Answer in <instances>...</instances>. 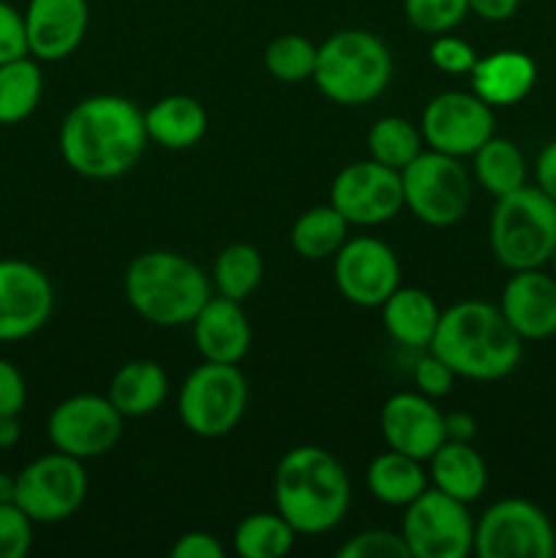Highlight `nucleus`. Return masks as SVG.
Listing matches in <instances>:
<instances>
[{
	"label": "nucleus",
	"mask_w": 556,
	"mask_h": 558,
	"mask_svg": "<svg viewBox=\"0 0 556 558\" xmlns=\"http://www.w3.org/2000/svg\"><path fill=\"white\" fill-rule=\"evenodd\" d=\"M474 178L480 189L488 191L494 199L512 194L521 185H527V158L518 150V145L505 136H491L488 142L474 153Z\"/></svg>",
	"instance_id": "28"
},
{
	"label": "nucleus",
	"mask_w": 556,
	"mask_h": 558,
	"mask_svg": "<svg viewBox=\"0 0 556 558\" xmlns=\"http://www.w3.org/2000/svg\"><path fill=\"white\" fill-rule=\"evenodd\" d=\"M60 156L87 180H114L131 172L147 145L145 112L123 96L82 98L60 125Z\"/></svg>",
	"instance_id": "1"
},
{
	"label": "nucleus",
	"mask_w": 556,
	"mask_h": 558,
	"mask_svg": "<svg viewBox=\"0 0 556 558\" xmlns=\"http://www.w3.org/2000/svg\"><path fill=\"white\" fill-rule=\"evenodd\" d=\"M420 134L431 150L456 158L474 156L478 147L494 136V107L474 93H439L425 104Z\"/></svg>",
	"instance_id": "14"
},
{
	"label": "nucleus",
	"mask_w": 556,
	"mask_h": 558,
	"mask_svg": "<svg viewBox=\"0 0 556 558\" xmlns=\"http://www.w3.org/2000/svg\"><path fill=\"white\" fill-rule=\"evenodd\" d=\"M403 14L414 31L442 36L461 25L469 14V0H403Z\"/></svg>",
	"instance_id": "34"
},
{
	"label": "nucleus",
	"mask_w": 556,
	"mask_h": 558,
	"mask_svg": "<svg viewBox=\"0 0 556 558\" xmlns=\"http://www.w3.org/2000/svg\"><path fill=\"white\" fill-rule=\"evenodd\" d=\"M403 510L401 534L412 558H467L474 550V521L463 501L425 488Z\"/></svg>",
	"instance_id": "10"
},
{
	"label": "nucleus",
	"mask_w": 556,
	"mask_h": 558,
	"mask_svg": "<svg viewBox=\"0 0 556 558\" xmlns=\"http://www.w3.org/2000/svg\"><path fill=\"white\" fill-rule=\"evenodd\" d=\"M276 510L298 534H325L343 521L352 499L347 469L333 452L303 445L278 461L273 480Z\"/></svg>",
	"instance_id": "3"
},
{
	"label": "nucleus",
	"mask_w": 556,
	"mask_h": 558,
	"mask_svg": "<svg viewBox=\"0 0 556 558\" xmlns=\"http://www.w3.org/2000/svg\"><path fill=\"white\" fill-rule=\"evenodd\" d=\"M368 153L374 161L401 172L423 153V134L409 120L387 114L368 129Z\"/></svg>",
	"instance_id": "32"
},
{
	"label": "nucleus",
	"mask_w": 556,
	"mask_h": 558,
	"mask_svg": "<svg viewBox=\"0 0 556 558\" xmlns=\"http://www.w3.org/2000/svg\"><path fill=\"white\" fill-rule=\"evenodd\" d=\"M25 54H31L27 52L25 20L14 5L0 0V63L25 58Z\"/></svg>",
	"instance_id": "39"
},
{
	"label": "nucleus",
	"mask_w": 556,
	"mask_h": 558,
	"mask_svg": "<svg viewBox=\"0 0 556 558\" xmlns=\"http://www.w3.org/2000/svg\"><path fill=\"white\" fill-rule=\"evenodd\" d=\"M147 140L167 150H189L200 145L207 131V112L196 98L172 93L153 104L145 112Z\"/></svg>",
	"instance_id": "23"
},
{
	"label": "nucleus",
	"mask_w": 556,
	"mask_h": 558,
	"mask_svg": "<svg viewBox=\"0 0 556 558\" xmlns=\"http://www.w3.org/2000/svg\"><path fill=\"white\" fill-rule=\"evenodd\" d=\"M44 76L33 54L0 63V125H16L41 104Z\"/></svg>",
	"instance_id": "29"
},
{
	"label": "nucleus",
	"mask_w": 556,
	"mask_h": 558,
	"mask_svg": "<svg viewBox=\"0 0 556 558\" xmlns=\"http://www.w3.org/2000/svg\"><path fill=\"white\" fill-rule=\"evenodd\" d=\"M85 461L65 452L36 458L16 474L14 501L33 523H60L76 515L87 496Z\"/></svg>",
	"instance_id": "11"
},
{
	"label": "nucleus",
	"mask_w": 556,
	"mask_h": 558,
	"mask_svg": "<svg viewBox=\"0 0 556 558\" xmlns=\"http://www.w3.org/2000/svg\"><path fill=\"white\" fill-rule=\"evenodd\" d=\"M469 76H472V93L488 107H512L532 93L537 65L527 52L496 49L485 58H478Z\"/></svg>",
	"instance_id": "21"
},
{
	"label": "nucleus",
	"mask_w": 556,
	"mask_h": 558,
	"mask_svg": "<svg viewBox=\"0 0 556 558\" xmlns=\"http://www.w3.org/2000/svg\"><path fill=\"white\" fill-rule=\"evenodd\" d=\"M191 325H194L196 349L210 363L238 365L249 352L251 325L238 300L221 294L210 298Z\"/></svg>",
	"instance_id": "20"
},
{
	"label": "nucleus",
	"mask_w": 556,
	"mask_h": 558,
	"mask_svg": "<svg viewBox=\"0 0 556 558\" xmlns=\"http://www.w3.org/2000/svg\"><path fill=\"white\" fill-rule=\"evenodd\" d=\"M499 311L523 341L556 336V278L537 270H516L501 289Z\"/></svg>",
	"instance_id": "19"
},
{
	"label": "nucleus",
	"mask_w": 556,
	"mask_h": 558,
	"mask_svg": "<svg viewBox=\"0 0 556 558\" xmlns=\"http://www.w3.org/2000/svg\"><path fill=\"white\" fill-rule=\"evenodd\" d=\"M341 558H409V545L401 532L390 529H365L352 534L347 543L338 548Z\"/></svg>",
	"instance_id": "35"
},
{
	"label": "nucleus",
	"mask_w": 556,
	"mask_h": 558,
	"mask_svg": "<svg viewBox=\"0 0 556 558\" xmlns=\"http://www.w3.org/2000/svg\"><path fill=\"white\" fill-rule=\"evenodd\" d=\"M22 20L27 52L44 63H55L80 49L90 22V5L87 0H31Z\"/></svg>",
	"instance_id": "18"
},
{
	"label": "nucleus",
	"mask_w": 556,
	"mask_h": 558,
	"mask_svg": "<svg viewBox=\"0 0 556 558\" xmlns=\"http://www.w3.org/2000/svg\"><path fill=\"white\" fill-rule=\"evenodd\" d=\"M431 352L461 379L496 381L510 376L523 357V338L485 300H461L442 311Z\"/></svg>",
	"instance_id": "2"
},
{
	"label": "nucleus",
	"mask_w": 556,
	"mask_h": 558,
	"mask_svg": "<svg viewBox=\"0 0 556 558\" xmlns=\"http://www.w3.org/2000/svg\"><path fill=\"white\" fill-rule=\"evenodd\" d=\"M390 49L368 31H338L316 49V87L341 107H363L379 98L390 85Z\"/></svg>",
	"instance_id": "5"
},
{
	"label": "nucleus",
	"mask_w": 556,
	"mask_h": 558,
	"mask_svg": "<svg viewBox=\"0 0 556 558\" xmlns=\"http://www.w3.org/2000/svg\"><path fill=\"white\" fill-rule=\"evenodd\" d=\"M33 545V521L16 501L0 505V558L27 556Z\"/></svg>",
	"instance_id": "36"
},
{
	"label": "nucleus",
	"mask_w": 556,
	"mask_h": 558,
	"mask_svg": "<svg viewBox=\"0 0 556 558\" xmlns=\"http://www.w3.org/2000/svg\"><path fill=\"white\" fill-rule=\"evenodd\" d=\"M27 401L25 376L16 365L0 357V414H20Z\"/></svg>",
	"instance_id": "40"
},
{
	"label": "nucleus",
	"mask_w": 556,
	"mask_h": 558,
	"mask_svg": "<svg viewBox=\"0 0 556 558\" xmlns=\"http://www.w3.org/2000/svg\"><path fill=\"white\" fill-rule=\"evenodd\" d=\"M20 414H0V450H11L20 441Z\"/></svg>",
	"instance_id": "45"
},
{
	"label": "nucleus",
	"mask_w": 556,
	"mask_h": 558,
	"mask_svg": "<svg viewBox=\"0 0 556 558\" xmlns=\"http://www.w3.org/2000/svg\"><path fill=\"white\" fill-rule=\"evenodd\" d=\"M262 272H265V262L259 251L251 243H232L218 254L213 265V283L221 298L243 303L259 289Z\"/></svg>",
	"instance_id": "31"
},
{
	"label": "nucleus",
	"mask_w": 556,
	"mask_h": 558,
	"mask_svg": "<svg viewBox=\"0 0 556 558\" xmlns=\"http://www.w3.org/2000/svg\"><path fill=\"white\" fill-rule=\"evenodd\" d=\"M428 58L431 63L439 71H445V74H469V71L474 69V63H478L480 54L474 52L472 44L463 41V38L442 33V36H436L434 41H431Z\"/></svg>",
	"instance_id": "37"
},
{
	"label": "nucleus",
	"mask_w": 556,
	"mask_h": 558,
	"mask_svg": "<svg viewBox=\"0 0 556 558\" xmlns=\"http://www.w3.org/2000/svg\"><path fill=\"white\" fill-rule=\"evenodd\" d=\"M521 0H469V11L485 22H507L518 11Z\"/></svg>",
	"instance_id": "43"
},
{
	"label": "nucleus",
	"mask_w": 556,
	"mask_h": 558,
	"mask_svg": "<svg viewBox=\"0 0 556 558\" xmlns=\"http://www.w3.org/2000/svg\"><path fill=\"white\" fill-rule=\"evenodd\" d=\"M316 49L314 44L298 33H283L273 38L265 49V69L273 80L298 85V82L314 80L316 71Z\"/></svg>",
	"instance_id": "33"
},
{
	"label": "nucleus",
	"mask_w": 556,
	"mask_h": 558,
	"mask_svg": "<svg viewBox=\"0 0 556 558\" xmlns=\"http://www.w3.org/2000/svg\"><path fill=\"white\" fill-rule=\"evenodd\" d=\"M169 376L156 360H131L114 371L107 398L123 417H147L167 401Z\"/></svg>",
	"instance_id": "24"
},
{
	"label": "nucleus",
	"mask_w": 556,
	"mask_h": 558,
	"mask_svg": "<svg viewBox=\"0 0 556 558\" xmlns=\"http://www.w3.org/2000/svg\"><path fill=\"white\" fill-rule=\"evenodd\" d=\"M125 300L156 327H183L210 300V278L174 251H147L131 259L123 278Z\"/></svg>",
	"instance_id": "4"
},
{
	"label": "nucleus",
	"mask_w": 556,
	"mask_h": 558,
	"mask_svg": "<svg viewBox=\"0 0 556 558\" xmlns=\"http://www.w3.org/2000/svg\"><path fill=\"white\" fill-rule=\"evenodd\" d=\"M298 532L281 512H256L234 529V550L243 558H283L292 550Z\"/></svg>",
	"instance_id": "30"
},
{
	"label": "nucleus",
	"mask_w": 556,
	"mask_h": 558,
	"mask_svg": "<svg viewBox=\"0 0 556 558\" xmlns=\"http://www.w3.org/2000/svg\"><path fill=\"white\" fill-rule=\"evenodd\" d=\"M431 461V483L442 494L452 499L469 501L480 499L488 485V469H485L483 456L472 447V441H450L447 439Z\"/></svg>",
	"instance_id": "25"
},
{
	"label": "nucleus",
	"mask_w": 556,
	"mask_h": 558,
	"mask_svg": "<svg viewBox=\"0 0 556 558\" xmlns=\"http://www.w3.org/2000/svg\"><path fill=\"white\" fill-rule=\"evenodd\" d=\"M172 558H223L227 550L218 543V537L207 532H185L180 534L178 543L172 545Z\"/></svg>",
	"instance_id": "41"
},
{
	"label": "nucleus",
	"mask_w": 556,
	"mask_h": 558,
	"mask_svg": "<svg viewBox=\"0 0 556 558\" xmlns=\"http://www.w3.org/2000/svg\"><path fill=\"white\" fill-rule=\"evenodd\" d=\"M123 420L107 396L80 392L52 409L47 420V436L58 452L90 461L118 445L123 436Z\"/></svg>",
	"instance_id": "12"
},
{
	"label": "nucleus",
	"mask_w": 556,
	"mask_h": 558,
	"mask_svg": "<svg viewBox=\"0 0 556 558\" xmlns=\"http://www.w3.org/2000/svg\"><path fill=\"white\" fill-rule=\"evenodd\" d=\"M445 436L450 441H474V436H478V420L469 412L445 414Z\"/></svg>",
	"instance_id": "44"
},
{
	"label": "nucleus",
	"mask_w": 556,
	"mask_h": 558,
	"mask_svg": "<svg viewBox=\"0 0 556 558\" xmlns=\"http://www.w3.org/2000/svg\"><path fill=\"white\" fill-rule=\"evenodd\" d=\"M333 278L343 300L360 308H382L401 283L398 256L385 240L354 238L333 256Z\"/></svg>",
	"instance_id": "15"
},
{
	"label": "nucleus",
	"mask_w": 556,
	"mask_h": 558,
	"mask_svg": "<svg viewBox=\"0 0 556 558\" xmlns=\"http://www.w3.org/2000/svg\"><path fill=\"white\" fill-rule=\"evenodd\" d=\"M412 376H414V385H418V392L434 398V401L436 398H445L458 379V376L452 374L450 365H447L445 360L436 357L431 349L423 354V357H418V363H414L412 368Z\"/></svg>",
	"instance_id": "38"
},
{
	"label": "nucleus",
	"mask_w": 556,
	"mask_h": 558,
	"mask_svg": "<svg viewBox=\"0 0 556 558\" xmlns=\"http://www.w3.org/2000/svg\"><path fill=\"white\" fill-rule=\"evenodd\" d=\"M349 240V223L333 205H319L305 210L289 232V245L298 256L311 262L330 259Z\"/></svg>",
	"instance_id": "27"
},
{
	"label": "nucleus",
	"mask_w": 556,
	"mask_h": 558,
	"mask_svg": "<svg viewBox=\"0 0 556 558\" xmlns=\"http://www.w3.org/2000/svg\"><path fill=\"white\" fill-rule=\"evenodd\" d=\"M442 311L425 289L398 287L382 303V325L396 343L407 349H428Z\"/></svg>",
	"instance_id": "22"
},
{
	"label": "nucleus",
	"mask_w": 556,
	"mask_h": 558,
	"mask_svg": "<svg viewBox=\"0 0 556 558\" xmlns=\"http://www.w3.org/2000/svg\"><path fill=\"white\" fill-rule=\"evenodd\" d=\"M491 251L496 262L516 270H537L556 248V202L537 185H521L496 199L491 213Z\"/></svg>",
	"instance_id": "6"
},
{
	"label": "nucleus",
	"mask_w": 556,
	"mask_h": 558,
	"mask_svg": "<svg viewBox=\"0 0 556 558\" xmlns=\"http://www.w3.org/2000/svg\"><path fill=\"white\" fill-rule=\"evenodd\" d=\"M249 407V381L232 363L205 360L185 376L178 392L180 423L202 439L232 434Z\"/></svg>",
	"instance_id": "7"
},
{
	"label": "nucleus",
	"mask_w": 556,
	"mask_h": 558,
	"mask_svg": "<svg viewBox=\"0 0 556 558\" xmlns=\"http://www.w3.org/2000/svg\"><path fill=\"white\" fill-rule=\"evenodd\" d=\"M534 178H537V189L556 202V140L540 150L534 161Z\"/></svg>",
	"instance_id": "42"
},
{
	"label": "nucleus",
	"mask_w": 556,
	"mask_h": 558,
	"mask_svg": "<svg viewBox=\"0 0 556 558\" xmlns=\"http://www.w3.org/2000/svg\"><path fill=\"white\" fill-rule=\"evenodd\" d=\"M403 207L428 227H452L472 205V178L461 158L447 153H420L401 169Z\"/></svg>",
	"instance_id": "8"
},
{
	"label": "nucleus",
	"mask_w": 556,
	"mask_h": 558,
	"mask_svg": "<svg viewBox=\"0 0 556 558\" xmlns=\"http://www.w3.org/2000/svg\"><path fill=\"white\" fill-rule=\"evenodd\" d=\"M330 205L347 218L349 227H379L403 210L401 172L374 161H354L336 174Z\"/></svg>",
	"instance_id": "13"
},
{
	"label": "nucleus",
	"mask_w": 556,
	"mask_h": 558,
	"mask_svg": "<svg viewBox=\"0 0 556 558\" xmlns=\"http://www.w3.org/2000/svg\"><path fill=\"white\" fill-rule=\"evenodd\" d=\"M480 558H554L556 532L548 515L527 499H501L474 523Z\"/></svg>",
	"instance_id": "9"
},
{
	"label": "nucleus",
	"mask_w": 556,
	"mask_h": 558,
	"mask_svg": "<svg viewBox=\"0 0 556 558\" xmlns=\"http://www.w3.org/2000/svg\"><path fill=\"white\" fill-rule=\"evenodd\" d=\"M55 308V289L41 267L0 259V343L22 341L41 330Z\"/></svg>",
	"instance_id": "16"
},
{
	"label": "nucleus",
	"mask_w": 556,
	"mask_h": 558,
	"mask_svg": "<svg viewBox=\"0 0 556 558\" xmlns=\"http://www.w3.org/2000/svg\"><path fill=\"white\" fill-rule=\"evenodd\" d=\"M423 461L409 458L398 450H387L371 461L365 480L376 501L387 507H407L428 488V474L420 466Z\"/></svg>",
	"instance_id": "26"
},
{
	"label": "nucleus",
	"mask_w": 556,
	"mask_h": 558,
	"mask_svg": "<svg viewBox=\"0 0 556 558\" xmlns=\"http://www.w3.org/2000/svg\"><path fill=\"white\" fill-rule=\"evenodd\" d=\"M379 428L390 450L428 461L447 441L445 414L423 392H396L382 403Z\"/></svg>",
	"instance_id": "17"
},
{
	"label": "nucleus",
	"mask_w": 556,
	"mask_h": 558,
	"mask_svg": "<svg viewBox=\"0 0 556 558\" xmlns=\"http://www.w3.org/2000/svg\"><path fill=\"white\" fill-rule=\"evenodd\" d=\"M16 496V477L14 474L0 472V505H9Z\"/></svg>",
	"instance_id": "46"
},
{
	"label": "nucleus",
	"mask_w": 556,
	"mask_h": 558,
	"mask_svg": "<svg viewBox=\"0 0 556 558\" xmlns=\"http://www.w3.org/2000/svg\"><path fill=\"white\" fill-rule=\"evenodd\" d=\"M551 265H554V272H556V248H554V256H551Z\"/></svg>",
	"instance_id": "47"
}]
</instances>
